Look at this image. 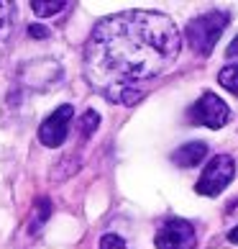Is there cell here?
Masks as SVG:
<instances>
[{
	"instance_id": "6",
	"label": "cell",
	"mask_w": 238,
	"mask_h": 249,
	"mask_svg": "<svg viewBox=\"0 0 238 249\" xmlns=\"http://www.w3.org/2000/svg\"><path fill=\"white\" fill-rule=\"evenodd\" d=\"M72 116H75V108L72 106H59L54 113L39 126V142L49 149H57L67 142V134H69V124H72Z\"/></svg>"
},
{
	"instance_id": "7",
	"label": "cell",
	"mask_w": 238,
	"mask_h": 249,
	"mask_svg": "<svg viewBox=\"0 0 238 249\" xmlns=\"http://www.w3.org/2000/svg\"><path fill=\"white\" fill-rule=\"evenodd\" d=\"M207 157V144L205 142H190L185 146H179V149L172 154V162L177 164V167H195L200 164Z\"/></svg>"
},
{
	"instance_id": "11",
	"label": "cell",
	"mask_w": 238,
	"mask_h": 249,
	"mask_svg": "<svg viewBox=\"0 0 238 249\" xmlns=\"http://www.w3.org/2000/svg\"><path fill=\"white\" fill-rule=\"evenodd\" d=\"M97 124H100V116L95 113V110H87V113L79 118V134L82 136H90L97 128Z\"/></svg>"
},
{
	"instance_id": "8",
	"label": "cell",
	"mask_w": 238,
	"mask_h": 249,
	"mask_svg": "<svg viewBox=\"0 0 238 249\" xmlns=\"http://www.w3.org/2000/svg\"><path fill=\"white\" fill-rule=\"evenodd\" d=\"M8 39H11V3L0 0V57L8 47Z\"/></svg>"
},
{
	"instance_id": "12",
	"label": "cell",
	"mask_w": 238,
	"mask_h": 249,
	"mask_svg": "<svg viewBox=\"0 0 238 249\" xmlns=\"http://www.w3.org/2000/svg\"><path fill=\"white\" fill-rule=\"evenodd\" d=\"M100 249H128L126 242L118 234H103V239H100Z\"/></svg>"
},
{
	"instance_id": "4",
	"label": "cell",
	"mask_w": 238,
	"mask_h": 249,
	"mask_svg": "<svg viewBox=\"0 0 238 249\" xmlns=\"http://www.w3.org/2000/svg\"><path fill=\"white\" fill-rule=\"evenodd\" d=\"M190 121L195 126H207V128H223L228 124V118H231V108L225 106L223 98H218L215 93H203L192 108L187 110Z\"/></svg>"
},
{
	"instance_id": "5",
	"label": "cell",
	"mask_w": 238,
	"mask_h": 249,
	"mask_svg": "<svg viewBox=\"0 0 238 249\" xmlns=\"http://www.w3.org/2000/svg\"><path fill=\"white\" fill-rule=\"evenodd\" d=\"M154 244L157 249H195V226L185 218H169L159 226Z\"/></svg>"
},
{
	"instance_id": "14",
	"label": "cell",
	"mask_w": 238,
	"mask_h": 249,
	"mask_svg": "<svg viewBox=\"0 0 238 249\" xmlns=\"http://www.w3.org/2000/svg\"><path fill=\"white\" fill-rule=\"evenodd\" d=\"M29 34L33 36V39H47V36H49V31L44 29V26H39V23H33V26H29Z\"/></svg>"
},
{
	"instance_id": "1",
	"label": "cell",
	"mask_w": 238,
	"mask_h": 249,
	"mask_svg": "<svg viewBox=\"0 0 238 249\" xmlns=\"http://www.w3.org/2000/svg\"><path fill=\"white\" fill-rule=\"evenodd\" d=\"M182 49L175 21L159 11H123L103 18L85 47L87 80L111 103L133 106L141 100L136 88L161 75Z\"/></svg>"
},
{
	"instance_id": "3",
	"label": "cell",
	"mask_w": 238,
	"mask_h": 249,
	"mask_svg": "<svg viewBox=\"0 0 238 249\" xmlns=\"http://www.w3.org/2000/svg\"><path fill=\"white\" fill-rule=\"evenodd\" d=\"M236 178V162L228 154H218L207 162L205 172L200 175V180L195 182V190L205 198H218L221 193L231 185V180Z\"/></svg>"
},
{
	"instance_id": "15",
	"label": "cell",
	"mask_w": 238,
	"mask_h": 249,
	"mask_svg": "<svg viewBox=\"0 0 238 249\" xmlns=\"http://www.w3.org/2000/svg\"><path fill=\"white\" fill-rule=\"evenodd\" d=\"M228 242L238 244V226H236V229H231V234H228Z\"/></svg>"
},
{
	"instance_id": "2",
	"label": "cell",
	"mask_w": 238,
	"mask_h": 249,
	"mask_svg": "<svg viewBox=\"0 0 238 249\" xmlns=\"http://www.w3.org/2000/svg\"><path fill=\"white\" fill-rule=\"evenodd\" d=\"M231 23V13L228 11H207L203 16L192 18V21L185 26V39L187 47L200 54V57H207L213 47L221 39V34L225 31V26Z\"/></svg>"
},
{
	"instance_id": "10",
	"label": "cell",
	"mask_w": 238,
	"mask_h": 249,
	"mask_svg": "<svg viewBox=\"0 0 238 249\" xmlns=\"http://www.w3.org/2000/svg\"><path fill=\"white\" fill-rule=\"evenodd\" d=\"M218 82H221L228 93L238 95V64H228V67H223L221 75H218Z\"/></svg>"
},
{
	"instance_id": "9",
	"label": "cell",
	"mask_w": 238,
	"mask_h": 249,
	"mask_svg": "<svg viewBox=\"0 0 238 249\" xmlns=\"http://www.w3.org/2000/svg\"><path fill=\"white\" fill-rule=\"evenodd\" d=\"M67 3L64 0H31V11L39 16V18H49V16H57L59 11H64Z\"/></svg>"
},
{
	"instance_id": "13",
	"label": "cell",
	"mask_w": 238,
	"mask_h": 249,
	"mask_svg": "<svg viewBox=\"0 0 238 249\" xmlns=\"http://www.w3.org/2000/svg\"><path fill=\"white\" fill-rule=\"evenodd\" d=\"M225 57L231 59L233 64L238 62V36H236V39H233L231 44H228V49H225Z\"/></svg>"
}]
</instances>
